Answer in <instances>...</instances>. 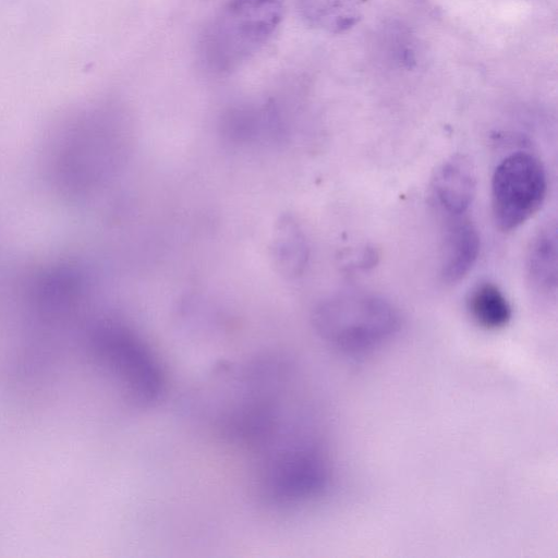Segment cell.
<instances>
[{"instance_id": "cell-1", "label": "cell", "mask_w": 558, "mask_h": 558, "mask_svg": "<svg viewBox=\"0 0 558 558\" xmlns=\"http://www.w3.org/2000/svg\"><path fill=\"white\" fill-rule=\"evenodd\" d=\"M319 336L347 354H364L392 340L401 328L398 308L368 292H344L322 302L314 313Z\"/></svg>"}, {"instance_id": "cell-2", "label": "cell", "mask_w": 558, "mask_h": 558, "mask_svg": "<svg viewBox=\"0 0 558 558\" xmlns=\"http://www.w3.org/2000/svg\"><path fill=\"white\" fill-rule=\"evenodd\" d=\"M330 481V461L322 444L294 435L264 453L258 489L270 505L292 506L322 496Z\"/></svg>"}, {"instance_id": "cell-3", "label": "cell", "mask_w": 558, "mask_h": 558, "mask_svg": "<svg viewBox=\"0 0 558 558\" xmlns=\"http://www.w3.org/2000/svg\"><path fill=\"white\" fill-rule=\"evenodd\" d=\"M90 349L99 363L140 407L160 401L166 374L150 347L132 329L112 320L98 323L90 332Z\"/></svg>"}, {"instance_id": "cell-4", "label": "cell", "mask_w": 558, "mask_h": 558, "mask_svg": "<svg viewBox=\"0 0 558 558\" xmlns=\"http://www.w3.org/2000/svg\"><path fill=\"white\" fill-rule=\"evenodd\" d=\"M282 0H230L207 28L203 56L214 72H230L256 52L274 34Z\"/></svg>"}, {"instance_id": "cell-5", "label": "cell", "mask_w": 558, "mask_h": 558, "mask_svg": "<svg viewBox=\"0 0 558 558\" xmlns=\"http://www.w3.org/2000/svg\"><path fill=\"white\" fill-rule=\"evenodd\" d=\"M547 175L542 161L527 151H514L496 167L492 179V211L496 226L511 231L542 207Z\"/></svg>"}, {"instance_id": "cell-6", "label": "cell", "mask_w": 558, "mask_h": 558, "mask_svg": "<svg viewBox=\"0 0 558 558\" xmlns=\"http://www.w3.org/2000/svg\"><path fill=\"white\" fill-rule=\"evenodd\" d=\"M429 190L433 204L445 217L465 215L476 190L473 163L464 155L449 157L434 172Z\"/></svg>"}, {"instance_id": "cell-7", "label": "cell", "mask_w": 558, "mask_h": 558, "mask_svg": "<svg viewBox=\"0 0 558 558\" xmlns=\"http://www.w3.org/2000/svg\"><path fill=\"white\" fill-rule=\"evenodd\" d=\"M440 257V278L452 284L462 280L475 265L480 253V235L469 216L445 217Z\"/></svg>"}, {"instance_id": "cell-8", "label": "cell", "mask_w": 558, "mask_h": 558, "mask_svg": "<svg viewBox=\"0 0 558 558\" xmlns=\"http://www.w3.org/2000/svg\"><path fill=\"white\" fill-rule=\"evenodd\" d=\"M556 220L544 223L533 235L526 252L525 272L532 290L545 299L555 298L558 278Z\"/></svg>"}, {"instance_id": "cell-9", "label": "cell", "mask_w": 558, "mask_h": 558, "mask_svg": "<svg viewBox=\"0 0 558 558\" xmlns=\"http://www.w3.org/2000/svg\"><path fill=\"white\" fill-rule=\"evenodd\" d=\"M471 319L485 330H499L511 320L512 308L500 288L490 281L473 286L465 300Z\"/></svg>"}, {"instance_id": "cell-10", "label": "cell", "mask_w": 558, "mask_h": 558, "mask_svg": "<svg viewBox=\"0 0 558 558\" xmlns=\"http://www.w3.org/2000/svg\"><path fill=\"white\" fill-rule=\"evenodd\" d=\"M275 257L281 271L289 276L301 274L307 258L305 239L298 225L283 219L277 230Z\"/></svg>"}]
</instances>
